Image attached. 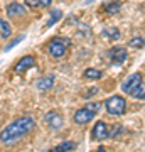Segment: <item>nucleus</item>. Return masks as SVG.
<instances>
[{
    "instance_id": "6ab92c4d",
    "label": "nucleus",
    "mask_w": 145,
    "mask_h": 152,
    "mask_svg": "<svg viewBox=\"0 0 145 152\" xmlns=\"http://www.w3.org/2000/svg\"><path fill=\"white\" fill-rule=\"evenodd\" d=\"M120 0H115V2H111V4H108L105 9H106V12L108 14H115V12H118L120 10Z\"/></svg>"
},
{
    "instance_id": "5701e85b",
    "label": "nucleus",
    "mask_w": 145,
    "mask_h": 152,
    "mask_svg": "<svg viewBox=\"0 0 145 152\" xmlns=\"http://www.w3.org/2000/svg\"><path fill=\"white\" fill-rule=\"evenodd\" d=\"M86 108L91 110V112H95V113H96L98 110H100V103H88V105H86Z\"/></svg>"
},
{
    "instance_id": "f3484780",
    "label": "nucleus",
    "mask_w": 145,
    "mask_h": 152,
    "mask_svg": "<svg viewBox=\"0 0 145 152\" xmlns=\"http://www.w3.org/2000/svg\"><path fill=\"white\" fill-rule=\"evenodd\" d=\"M128 46H132V48H135V49L145 48V39H144V37H133V39L128 42Z\"/></svg>"
},
{
    "instance_id": "6e6552de",
    "label": "nucleus",
    "mask_w": 145,
    "mask_h": 152,
    "mask_svg": "<svg viewBox=\"0 0 145 152\" xmlns=\"http://www.w3.org/2000/svg\"><path fill=\"white\" fill-rule=\"evenodd\" d=\"M34 66H36V58H34V56H24V58L14 66V73L20 75V73L31 69V68H34Z\"/></svg>"
},
{
    "instance_id": "423d86ee",
    "label": "nucleus",
    "mask_w": 145,
    "mask_h": 152,
    "mask_svg": "<svg viewBox=\"0 0 145 152\" xmlns=\"http://www.w3.org/2000/svg\"><path fill=\"white\" fill-rule=\"evenodd\" d=\"M95 112H91V110H88L85 107V108H79L78 112L74 113V117H73V120H74L78 125H85V124H90L93 118H95Z\"/></svg>"
},
{
    "instance_id": "20e7f679",
    "label": "nucleus",
    "mask_w": 145,
    "mask_h": 152,
    "mask_svg": "<svg viewBox=\"0 0 145 152\" xmlns=\"http://www.w3.org/2000/svg\"><path fill=\"white\" fill-rule=\"evenodd\" d=\"M140 83H142V75H140V73H132V75H130L128 78L122 83V91L128 93V95H130L135 88L138 86Z\"/></svg>"
},
{
    "instance_id": "f03ea898",
    "label": "nucleus",
    "mask_w": 145,
    "mask_h": 152,
    "mask_svg": "<svg viewBox=\"0 0 145 152\" xmlns=\"http://www.w3.org/2000/svg\"><path fill=\"white\" fill-rule=\"evenodd\" d=\"M105 108L110 115H123L125 110H127V102H125L123 96L115 95V96L108 98L105 102Z\"/></svg>"
},
{
    "instance_id": "4be33fe9",
    "label": "nucleus",
    "mask_w": 145,
    "mask_h": 152,
    "mask_svg": "<svg viewBox=\"0 0 145 152\" xmlns=\"http://www.w3.org/2000/svg\"><path fill=\"white\" fill-rule=\"evenodd\" d=\"M22 39H24V36H19V37H15V39H14V41H12V42L9 44V46H7V48H5V51H9V49H12V48H14V46H15L17 42H20Z\"/></svg>"
},
{
    "instance_id": "7ed1b4c3",
    "label": "nucleus",
    "mask_w": 145,
    "mask_h": 152,
    "mask_svg": "<svg viewBox=\"0 0 145 152\" xmlns=\"http://www.w3.org/2000/svg\"><path fill=\"white\" fill-rule=\"evenodd\" d=\"M69 46V41L64 37H52L49 41V54L52 58H63L66 54V49Z\"/></svg>"
},
{
    "instance_id": "f8f14e48",
    "label": "nucleus",
    "mask_w": 145,
    "mask_h": 152,
    "mask_svg": "<svg viewBox=\"0 0 145 152\" xmlns=\"http://www.w3.org/2000/svg\"><path fill=\"white\" fill-rule=\"evenodd\" d=\"M54 85V76H46V78H41L37 83H36V86L39 90H49V88H52Z\"/></svg>"
},
{
    "instance_id": "0eeeda50",
    "label": "nucleus",
    "mask_w": 145,
    "mask_h": 152,
    "mask_svg": "<svg viewBox=\"0 0 145 152\" xmlns=\"http://www.w3.org/2000/svg\"><path fill=\"white\" fill-rule=\"evenodd\" d=\"M108 130H110V127L105 122H96V125L91 130L93 140H105V139H108Z\"/></svg>"
},
{
    "instance_id": "aec40b11",
    "label": "nucleus",
    "mask_w": 145,
    "mask_h": 152,
    "mask_svg": "<svg viewBox=\"0 0 145 152\" xmlns=\"http://www.w3.org/2000/svg\"><path fill=\"white\" fill-rule=\"evenodd\" d=\"M120 134H122V125H113L111 130H108V137H111V139H115Z\"/></svg>"
},
{
    "instance_id": "39448f33",
    "label": "nucleus",
    "mask_w": 145,
    "mask_h": 152,
    "mask_svg": "<svg viewBox=\"0 0 145 152\" xmlns=\"http://www.w3.org/2000/svg\"><path fill=\"white\" fill-rule=\"evenodd\" d=\"M46 122L49 124V127L52 130H59V129L64 127V118H63V115L59 112H49V113H46Z\"/></svg>"
},
{
    "instance_id": "9b49d317",
    "label": "nucleus",
    "mask_w": 145,
    "mask_h": 152,
    "mask_svg": "<svg viewBox=\"0 0 145 152\" xmlns=\"http://www.w3.org/2000/svg\"><path fill=\"white\" fill-rule=\"evenodd\" d=\"M74 149H76V142H73V140H64V142H61L59 145L52 147L49 152H69V151H74Z\"/></svg>"
},
{
    "instance_id": "2eb2a0df",
    "label": "nucleus",
    "mask_w": 145,
    "mask_h": 152,
    "mask_svg": "<svg viewBox=\"0 0 145 152\" xmlns=\"http://www.w3.org/2000/svg\"><path fill=\"white\" fill-rule=\"evenodd\" d=\"M103 73L100 69H96V68H88V69L85 71V78H88V80H101Z\"/></svg>"
},
{
    "instance_id": "f257e3e1",
    "label": "nucleus",
    "mask_w": 145,
    "mask_h": 152,
    "mask_svg": "<svg viewBox=\"0 0 145 152\" xmlns=\"http://www.w3.org/2000/svg\"><path fill=\"white\" fill-rule=\"evenodd\" d=\"M34 129H36V122L31 117H20V118L14 120L10 125H7L5 129L0 132V140L5 145L15 144L19 139L26 137L27 134H31Z\"/></svg>"
},
{
    "instance_id": "b1692460",
    "label": "nucleus",
    "mask_w": 145,
    "mask_h": 152,
    "mask_svg": "<svg viewBox=\"0 0 145 152\" xmlns=\"http://www.w3.org/2000/svg\"><path fill=\"white\" fill-rule=\"evenodd\" d=\"M51 2H52V0H39V5L41 7H49L51 5Z\"/></svg>"
},
{
    "instance_id": "1a4fd4ad",
    "label": "nucleus",
    "mask_w": 145,
    "mask_h": 152,
    "mask_svg": "<svg viewBox=\"0 0 145 152\" xmlns=\"http://www.w3.org/2000/svg\"><path fill=\"white\" fill-rule=\"evenodd\" d=\"M110 59H111L113 64H122L127 59V49L123 46H115V48L110 51Z\"/></svg>"
},
{
    "instance_id": "412c9836",
    "label": "nucleus",
    "mask_w": 145,
    "mask_h": 152,
    "mask_svg": "<svg viewBox=\"0 0 145 152\" xmlns=\"http://www.w3.org/2000/svg\"><path fill=\"white\" fill-rule=\"evenodd\" d=\"M24 5H27L29 9H37L39 5V0H24Z\"/></svg>"
},
{
    "instance_id": "393cba45",
    "label": "nucleus",
    "mask_w": 145,
    "mask_h": 152,
    "mask_svg": "<svg viewBox=\"0 0 145 152\" xmlns=\"http://www.w3.org/2000/svg\"><path fill=\"white\" fill-rule=\"evenodd\" d=\"M96 152H106V149H105V147H98Z\"/></svg>"
},
{
    "instance_id": "a211bd4d",
    "label": "nucleus",
    "mask_w": 145,
    "mask_h": 152,
    "mask_svg": "<svg viewBox=\"0 0 145 152\" xmlns=\"http://www.w3.org/2000/svg\"><path fill=\"white\" fill-rule=\"evenodd\" d=\"M105 36H106L108 39H111V41H118L120 39V32H118V29H108V31H105Z\"/></svg>"
},
{
    "instance_id": "dca6fc26",
    "label": "nucleus",
    "mask_w": 145,
    "mask_h": 152,
    "mask_svg": "<svg viewBox=\"0 0 145 152\" xmlns=\"http://www.w3.org/2000/svg\"><path fill=\"white\" fill-rule=\"evenodd\" d=\"M130 96L137 98V100H145V83H140L138 86L130 93Z\"/></svg>"
},
{
    "instance_id": "9d476101",
    "label": "nucleus",
    "mask_w": 145,
    "mask_h": 152,
    "mask_svg": "<svg viewBox=\"0 0 145 152\" xmlns=\"http://www.w3.org/2000/svg\"><path fill=\"white\" fill-rule=\"evenodd\" d=\"M7 15L12 17V19H15V17H22L26 15V7L22 5V4H17V2H14V4H10V5H7Z\"/></svg>"
},
{
    "instance_id": "ddd939ff",
    "label": "nucleus",
    "mask_w": 145,
    "mask_h": 152,
    "mask_svg": "<svg viewBox=\"0 0 145 152\" xmlns=\"http://www.w3.org/2000/svg\"><path fill=\"white\" fill-rule=\"evenodd\" d=\"M10 34H12L10 24H9L5 19H0V36H2V37H10Z\"/></svg>"
},
{
    "instance_id": "4468645a",
    "label": "nucleus",
    "mask_w": 145,
    "mask_h": 152,
    "mask_svg": "<svg viewBox=\"0 0 145 152\" xmlns=\"http://www.w3.org/2000/svg\"><path fill=\"white\" fill-rule=\"evenodd\" d=\"M59 19H63V12L56 9V10L51 12V15H49V20L46 22V27H52L54 24H56V22L59 20Z\"/></svg>"
}]
</instances>
